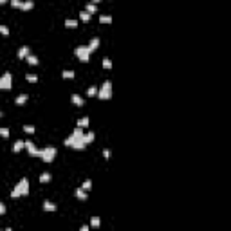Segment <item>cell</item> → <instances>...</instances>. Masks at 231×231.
Wrapping results in <instances>:
<instances>
[{
  "instance_id": "6da1fadb",
  "label": "cell",
  "mask_w": 231,
  "mask_h": 231,
  "mask_svg": "<svg viewBox=\"0 0 231 231\" xmlns=\"http://www.w3.org/2000/svg\"><path fill=\"white\" fill-rule=\"evenodd\" d=\"M83 135H85V130H83L81 127L74 128L72 134L65 139V146H69V148H72V150H85L87 145H85V141H83Z\"/></svg>"
},
{
  "instance_id": "7a4b0ae2",
  "label": "cell",
  "mask_w": 231,
  "mask_h": 231,
  "mask_svg": "<svg viewBox=\"0 0 231 231\" xmlns=\"http://www.w3.org/2000/svg\"><path fill=\"white\" fill-rule=\"evenodd\" d=\"M25 195H29V181L27 179H20L18 184L11 192V197L13 199H18V197H25Z\"/></svg>"
},
{
  "instance_id": "3957f363",
  "label": "cell",
  "mask_w": 231,
  "mask_h": 231,
  "mask_svg": "<svg viewBox=\"0 0 231 231\" xmlns=\"http://www.w3.org/2000/svg\"><path fill=\"white\" fill-rule=\"evenodd\" d=\"M56 148L54 146H45L43 150H40V154H38V157L43 161V163H53L54 159H56Z\"/></svg>"
},
{
  "instance_id": "277c9868",
  "label": "cell",
  "mask_w": 231,
  "mask_h": 231,
  "mask_svg": "<svg viewBox=\"0 0 231 231\" xmlns=\"http://www.w3.org/2000/svg\"><path fill=\"white\" fill-rule=\"evenodd\" d=\"M74 54H76V58L79 61L87 63L90 60V49H89V45H78L76 49H74Z\"/></svg>"
},
{
  "instance_id": "5b68a950",
  "label": "cell",
  "mask_w": 231,
  "mask_h": 231,
  "mask_svg": "<svg viewBox=\"0 0 231 231\" xmlns=\"http://www.w3.org/2000/svg\"><path fill=\"white\" fill-rule=\"evenodd\" d=\"M97 97L99 99H110L112 97V81H105L101 87H99V90H97Z\"/></svg>"
},
{
  "instance_id": "8992f818",
  "label": "cell",
  "mask_w": 231,
  "mask_h": 231,
  "mask_svg": "<svg viewBox=\"0 0 231 231\" xmlns=\"http://www.w3.org/2000/svg\"><path fill=\"white\" fill-rule=\"evenodd\" d=\"M13 87V76L11 72H4L0 76V90H9Z\"/></svg>"
},
{
  "instance_id": "52a82bcc",
  "label": "cell",
  "mask_w": 231,
  "mask_h": 231,
  "mask_svg": "<svg viewBox=\"0 0 231 231\" xmlns=\"http://www.w3.org/2000/svg\"><path fill=\"white\" fill-rule=\"evenodd\" d=\"M25 150L33 155V157H38V154H40V150L36 148V145L33 141H25Z\"/></svg>"
},
{
  "instance_id": "ba28073f",
  "label": "cell",
  "mask_w": 231,
  "mask_h": 231,
  "mask_svg": "<svg viewBox=\"0 0 231 231\" xmlns=\"http://www.w3.org/2000/svg\"><path fill=\"white\" fill-rule=\"evenodd\" d=\"M29 54H31V47H29V45H22L18 49V53H16V56H18L20 60H25Z\"/></svg>"
},
{
  "instance_id": "9c48e42d",
  "label": "cell",
  "mask_w": 231,
  "mask_h": 231,
  "mask_svg": "<svg viewBox=\"0 0 231 231\" xmlns=\"http://www.w3.org/2000/svg\"><path fill=\"white\" fill-rule=\"evenodd\" d=\"M24 148H25V141H22V139H16V141H15V145L11 146V150H13L15 154H18L20 150H24Z\"/></svg>"
},
{
  "instance_id": "30bf717a",
  "label": "cell",
  "mask_w": 231,
  "mask_h": 231,
  "mask_svg": "<svg viewBox=\"0 0 231 231\" xmlns=\"http://www.w3.org/2000/svg\"><path fill=\"white\" fill-rule=\"evenodd\" d=\"M74 195H76L78 200H87V197H89V192H85V190H83V188L79 186V188H76Z\"/></svg>"
},
{
  "instance_id": "8fae6325",
  "label": "cell",
  "mask_w": 231,
  "mask_h": 231,
  "mask_svg": "<svg viewBox=\"0 0 231 231\" xmlns=\"http://www.w3.org/2000/svg\"><path fill=\"white\" fill-rule=\"evenodd\" d=\"M33 7H35V2L33 0H22V7H20L22 11H31Z\"/></svg>"
},
{
  "instance_id": "7c38bea8",
  "label": "cell",
  "mask_w": 231,
  "mask_h": 231,
  "mask_svg": "<svg viewBox=\"0 0 231 231\" xmlns=\"http://www.w3.org/2000/svg\"><path fill=\"white\" fill-rule=\"evenodd\" d=\"M71 101H72V103H74L76 107H83V105H85L83 97L79 96V94H72V96H71Z\"/></svg>"
},
{
  "instance_id": "4fadbf2b",
  "label": "cell",
  "mask_w": 231,
  "mask_h": 231,
  "mask_svg": "<svg viewBox=\"0 0 231 231\" xmlns=\"http://www.w3.org/2000/svg\"><path fill=\"white\" fill-rule=\"evenodd\" d=\"M58 206L56 204H53L51 200H43V211H56Z\"/></svg>"
},
{
  "instance_id": "5bb4252c",
  "label": "cell",
  "mask_w": 231,
  "mask_h": 231,
  "mask_svg": "<svg viewBox=\"0 0 231 231\" xmlns=\"http://www.w3.org/2000/svg\"><path fill=\"white\" fill-rule=\"evenodd\" d=\"M94 139H96V134H94V132H85V135H83V141H85V145H90Z\"/></svg>"
},
{
  "instance_id": "9a60e30c",
  "label": "cell",
  "mask_w": 231,
  "mask_h": 231,
  "mask_svg": "<svg viewBox=\"0 0 231 231\" xmlns=\"http://www.w3.org/2000/svg\"><path fill=\"white\" fill-rule=\"evenodd\" d=\"M29 99V96L27 94H20V96H16V99H15V103L18 105V107H22V105H25V101Z\"/></svg>"
},
{
  "instance_id": "2e32d148",
  "label": "cell",
  "mask_w": 231,
  "mask_h": 231,
  "mask_svg": "<svg viewBox=\"0 0 231 231\" xmlns=\"http://www.w3.org/2000/svg\"><path fill=\"white\" fill-rule=\"evenodd\" d=\"M97 47H99V38H92L89 42V49H90V53H94Z\"/></svg>"
},
{
  "instance_id": "e0dca14e",
  "label": "cell",
  "mask_w": 231,
  "mask_h": 231,
  "mask_svg": "<svg viewBox=\"0 0 231 231\" xmlns=\"http://www.w3.org/2000/svg\"><path fill=\"white\" fill-rule=\"evenodd\" d=\"M25 61H27L29 65H38V63H40L38 56H35V54H29V56L25 58Z\"/></svg>"
},
{
  "instance_id": "ac0fdd59",
  "label": "cell",
  "mask_w": 231,
  "mask_h": 231,
  "mask_svg": "<svg viewBox=\"0 0 231 231\" xmlns=\"http://www.w3.org/2000/svg\"><path fill=\"white\" fill-rule=\"evenodd\" d=\"M89 123H90V119H89V117H79V119H78V127H81V128H87V127H89Z\"/></svg>"
},
{
  "instance_id": "d6986e66",
  "label": "cell",
  "mask_w": 231,
  "mask_h": 231,
  "mask_svg": "<svg viewBox=\"0 0 231 231\" xmlns=\"http://www.w3.org/2000/svg\"><path fill=\"white\" fill-rule=\"evenodd\" d=\"M90 18H92V15H90L89 11H85V9H83V11L79 13V20H81V22H89Z\"/></svg>"
},
{
  "instance_id": "ffe728a7",
  "label": "cell",
  "mask_w": 231,
  "mask_h": 231,
  "mask_svg": "<svg viewBox=\"0 0 231 231\" xmlns=\"http://www.w3.org/2000/svg\"><path fill=\"white\" fill-rule=\"evenodd\" d=\"M51 179H53V175L49 172H43L40 175V182H51Z\"/></svg>"
},
{
  "instance_id": "44dd1931",
  "label": "cell",
  "mask_w": 231,
  "mask_h": 231,
  "mask_svg": "<svg viewBox=\"0 0 231 231\" xmlns=\"http://www.w3.org/2000/svg\"><path fill=\"white\" fill-rule=\"evenodd\" d=\"M61 76H63V79H74L76 72H74V71H63V72H61Z\"/></svg>"
},
{
  "instance_id": "7402d4cb",
  "label": "cell",
  "mask_w": 231,
  "mask_h": 231,
  "mask_svg": "<svg viewBox=\"0 0 231 231\" xmlns=\"http://www.w3.org/2000/svg\"><path fill=\"white\" fill-rule=\"evenodd\" d=\"M85 11H89V13L92 15V13H96V11H97V6H96V4H92V2H89V4L85 6Z\"/></svg>"
},
{
  "instance_id": "603a6c76",
  "label": "cell",
  "mask_w": 231,
  "mask_h": 231,
  "mask_svg": "<svg viewBox=\"0 0 231 231\" xmlns=\"http://www.w3.org/2000/svg\"><path fill=\"white\" fill-rule=\"evenodd\" d=\"M99 22L101 24H112V16L110 15H99Z\"/></svg>"
},
{
  "instance_id": "cb8c5ba5",
  "label": "cell",
  "mask_w": 231,
  "mask_h": 231,
  "mask_svg": "<svg viewBox=\"0 0 231 231\" xmlns=\"http://www.w3.org/2000/svg\"><path fill=\"white\" fill-rule=\"evenodd\" d=\"M25 79H27L29 83H36V81H38V76L33 74V72H27V74H25Z\"/></svg>"
},
{
  "instance_id": "d4e9b609",
  "label": "cell",
  "mask_w": 231,
  "mask_h": 231,
  "mask_svg": "<svg viewBox=\"0 0 231 231\" xmlns=\"http://www.w3.org/2000/svg\"><path fill=\"white\" fill-rule=\"evenodd\" d=\"M65 27H78V20H74V18H67L65 20Z\"/></svg>"
},
{
  "instance_id": "484cf974",
  "label": "cell",
  "mask_w": 231,
  "mask_h": 231,
  "mask_svg": "<svg viewBox=\"0 0 231 231\" xmlns=\"http://www.w3.org/2000/svg\"><path fill=\"white\" fill-rule=\"evenodd\" d=\"M81 188H83L85 192H90V190H92V181H90V179H87V181L81 184Z\"/></svg>"
},
{
  "instance_id": "4316f807",
  "label": "cell",
  "mask_w": 231,
  "mask_h": 231,
  "mask_svg": "<svg viewBox=\"0 0 231 231\" xmlns=\"http://www.w3.org/2000/svg\"><path fill=\"white\" fill-rule=\"evenodd\" d=\"M90 226H92V228H99V226H101V218H99V217H92V218H90Z\"/></svg>"
},
{
  "instance_id": "83f0119b",
  "label": "cell",
  "mask_w": 231,
  "mask_h": 231,
  "mask_svg": "<svg viewBox=\"0 0 231 231\" xmlns=\"http://www.w3.org/2000/svg\"><path fill=\"white\" fill-rule=\"evenodd\" d=\"M97 87H89V90H87V96L89 97H94V96H97Z\"/></svg>"
},
{
  "instance_id": "f1b7e54d",
  "label": "cell",
  "mask_w": 231,
  "mask_h": 231,
  "mask_svg": "<svg viewBox=\"0 0 231 231\" xmlns=\"http://www.w3.org/2000/svg\"><path fill=\"white\" fill-rule=\"evenodd\" d=\"M103 67L108 71V69H112V60L110 58H103Z\"/></svg>"
},
{
  "instance_id": "f546056e",
  "label": "cell",
  "mask_w": 231,
  "mask_h": 231,
  "mask_svg": "<svg viewBox=\"0 0 231 231\" xmlns=\"http://www.w3.org/2000/svg\"><path fill=\"white\" fill-rule=\"evenodd\" d=\"M0 35L9 36V27H7V25H4V24H0Z\"/></svg>"
},
{
  "instance_id": "4dcf8cb0",
  "label": "cell",
  "mask_w": 231,
  "mask_h": 231,
  "mask_svg": "<svg viewBox=\"0 0 231 231\" xmlns=\"http://www.w3.org/2000/svg\"><path fill=\"white\" fill-rule=\"evenodd\" d=\"M24 132L25 134H35V127L33 125H24Z\"/></svg>"
},
{
  "instance_id": "1f68e13d",
  "label": "cell",
  "mask_w": 231,
  "mask_h": 231,
  "mask_svg": "<svg viewBox=\"0 0 231 231\" xmlns=\"http://www.w3.org/2000/svg\"><path fill=\"white\" fill-rule=\"evenodd\" d=\"M9 4H11L13 7H16V9L22 7V0H9Z\"/></svg>"
},
{
  "instance_id": "d6a6232c",
  "label": "cell",
  "mask_w": 231,
  "mask_h": 231,
  "mask_svg": "<svg viewBox=\"0 0 231 231\" xmlns=\"http://www.w3.org/2000/svg\"><path fill=\"white\" fill-rule=\"evenodd\" d=\"M0 137L7 139V137H9V128H0Z\"/></svg>"
},
{
  "instance_id": "836d02e7",
  "label": "cell",
  "mask_w": 231,
  "mask_h": 231,
  "mask_svg": "<svg viewBox=\"0 0 231 231\" xmlns=\"http://www.w3.org/2000/svg\"><path fill=\"white\" fill-rule=\"evenodd\" d=\"M6 211H7V208H6V204L0 200V215H6Z\"/></svg>"
},
{
  "instance_id": "e575fe53",
  "label": "cell",
  "mask_w": 231,
  "mask_h": 231,
  "mask_svg": "<svg viewBox=\"0 0 231 231\" xmlns=\"http://www.w3.org/2000/svg\"><path fill=\"white\" fill-rule=\"evenodd\" d=\"M103 157L105 159H110V150H103Z\"/></svg>"
},
{
  "instance_id": "d590c367",
  "label": "cell",
  "mask_w": 231,
  "mask_h": 231,
  "mask_svg": "<svg viewBox=\"0 0 231 231\" xmlns=\"http://www.w3.org/2000/svg\"><path fill=\"white\" fill-rule=\"evenodd\" d=\"M89 229H90V228H89V226H85V224H83V226H81V229H79V231H89Z\"/></svg>"
},
{
  "instance_id": "8d00e7d4",
  "label": "cell",
  "mask_w": 231,
  "mask_h": 231,
  "mask_svg": "<svg viewBox=\"0 0 231 231\" xmlns=\"http://www.w3.org/2000/svg\"><path fill=\"white\" fill-rule=\"evenodd\" d=\"M7 2H9V0H0V4H7Z\"/></svg>"
},
{
  "instance_id": "74e56055",
  "label": "cell",
  "mask_w": 231,
  "mask_h": 231,
  "mask_svg": "<svg viewBox=\"0 0 231 231\" xmlns=\"http://www.w3.org/2000/svg\"><path fill=\"white\" fill-rule=\"evenodd\" d=\"M99 2H101V0H92V4H99Z\"/></svg>"
},
{
  "instance_id": "f35d334b",
  "label": "cell",
  "mask_w": 231,
  "mask_h": 231,
  "mask_svg": "<svg viewBox=\"0 0 231 231\" xmlns=\"http://www.w3.org/2000/svg\"><path fill=\"white\" fill-rule=\"evenodd\" d=\"M2 116H4V114H2V110H0V117H2Z\"/></svg>"
}]
</instances>
